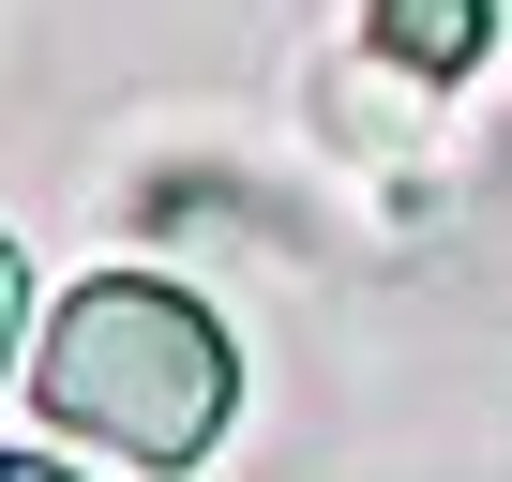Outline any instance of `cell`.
Returning <instances> with one entry per match:
<instances>
[{
  "instance_id": "obj_1",
  "label": "cell",
  "mask_w": 512,
  "mask_h": 482,
  "mask_svg": "<svg viewBox=\"0 0 512 482\" xmlns=\"http://www.w3.org/2000/svg\"><path fill=\"white\" fill-rule=\"evenodd\" d=\"M31 407L61 437L121 452V467H196L226 437V407H241V362H226L211 302H181L151 272H91L31 347Z\"/></svg>"
},
{
  "instance_id": "obj_2",
  "label": "cell",
  "mask_w": 512,
  "mask_h": 482,
  "mask_svg": "<svg viewBox=\"0 0 512 482\" xmlns=\"http://www.w3.org/2000/svg\"><path fill=\"white\" fill-rule=\"evenodd\" d=\"M482 31H497V0H377V46H392L407 76H467Z\"/></svg>"
},
{
  "instance_id": "obj_3",
  "label": "cell",
  "mask_w": 512,
  "mask_h": 482,
  "mask_svg": "<svg viewBox=\"0 0 512 482\" xmlns=\"http://www.w3.org/2000/svg\"><path fill=\"white\" fill-rule=\"evenodd\" d=\"M16 332H31V272H16V241H0V377H16Z\"/></svg>"
},
{
  "instance_id": "obj_4",
  "label": "cell",
  "mask_w": 512,
  "mask_h": 482,
  "mask_svg": "<svg viewBox=\"0 0 512 482\" xmlns=\"http://www.w3.org/2000/svg\"><path fill=\"white\" fill-rule=\"evenodd\" d=\"M0 482H61V467H46V452H0Z\"/></svg>"
}]
</instances>
